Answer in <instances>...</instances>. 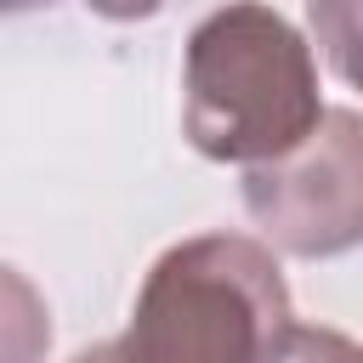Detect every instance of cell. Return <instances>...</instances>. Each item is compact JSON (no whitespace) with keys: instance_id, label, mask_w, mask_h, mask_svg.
I'll return each mask as SVG.
<instances>
[{"instance_id":"obj_5","label":"cell","mask_w":363,"mask_h":363,"mask_svg":"<svg viewBox=\"0 0 363 363\" xmlns=\"http://www.w3.org/2000/svg\"><path fill=\"white\" fill-rule=\"evenodd\" d=\"M267 363H363V340H352L329 323H295Z\"/></svg>"},{"instance_id":"obj_2","label":"cell","mask_w":363,"mask_h":363,"mask_svg":"<svg viewBox=\"0 0 363 363\" xmlns=\"http://www.w3.org/2000/svg\"><path fill=\"white\" fill-rule=\"evenodd\" d=\"M295 329L272 244L250 233H199L170 244L113 340L125 363H267Z\"/></svg>"},{"instance_id":"obj_4","label":"cell","mask_w":363,"mask_h":363,"mask_svg":"<svg viewBox=\"0 0 363 363\" xmlns=\"http://www.w3.org/2000/svg\"><path fill=\"white\" fill-rule=\"evenodd\" d=\"M306 28L318 34L329 68L363 91V0H312L306 6Z\"/></svg>"},{"instance_id":"obj_3","label":"cell","mask_w":363,"mask_h":363,"mask_svg":"<svg viewBox=\"0 0 363 363\" xmlns=\"http://www.w3.org/2000/svg\"><path fill=\"white\" fill-rule=\"evenodd\" d=\"M244 210L261 244L329 261L363 244V113L329 108L323 125L284 159L244 170Z\"/></svg>"},{"instance_id":"obj_6","label":"cell","mask_w":363,"mask_h":363,"mask_svg":"<svg viewBox=\"0 0 363 363\" xmlns=\"http://www.w3.org/2000/svg\"><path fill=\"white\" fill-rule=\"evenodd\" d=\"M68 363H125V357H119V346H113V340H102V346H85V352H74Z\"/></svg>"},{"instance_id":"obj_1","label":"cell","mask_w":363,"mask_h":363,"mask_svg":"<svg viewBox=\"0 0 363 363\" xmlns=\"http://www.w3.org/2000/svg\"><path fill=\"white\" fill-rule=\"evenodd\" d=\"M318 57L272 6H221L182 51V130L216 164H272L323 125Z\"/></svg>"}]
</instances>
